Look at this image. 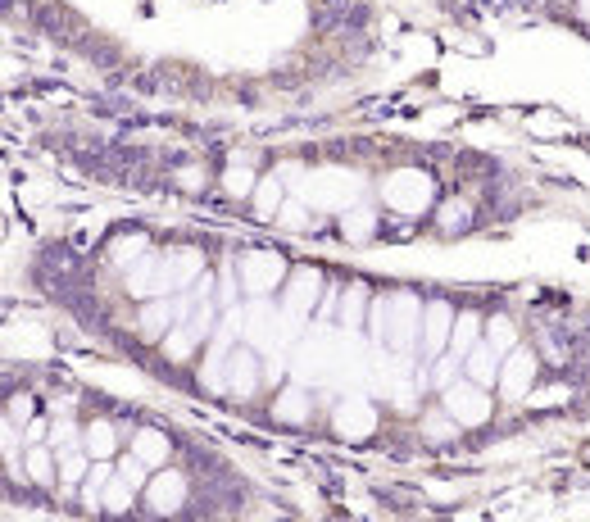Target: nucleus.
Masks as SVG:
<instances>
[{
  "label": "nucleus",
  "instance_id": "nucleus-1",
  "mask_svg": "<svg viewBox=\"0 0 590 522\" xmlns=\"http://www.w3.org/2000/svg\"><path fill=\"white\" fill-rule=\"evenodd\" d=\"M205 273V255L191 246L168 250V255H141L137 268H128V291L132 296H177L182 286H196Z\"/></svg>",
  "mask_w": 590,
  "mask_h": 522
},
{
  "label": "nucleus",
  "instance_id": "nucleus-2",
  "mask_svg": "<svg viewBox=\"0 0 590 522\" xmlns=\"http://www.w3.org/2000/svg\"><path fill=\"white\" fill-rule=\"evenodd\" d=\"M418 327H423V300L409 296V291H395V296H377L373 314H368V332L382 345L395 350H409L418 341Z\"/></svg>",
  "mask_w": 590,
  "mask_h": 522
},
{
  "label": "nucleus",
  "instance_id": "nucleus-3",
  "mask_svg": "<svg viewBox=\"0 0 590 522\" xmlns=\"http://www.w3.org/2000/svg\"><path fill=\"white\" fill-rule=\"evenodd\" d=\"M382 196H386V209L395 214H427L436 205V182L418 168H400L391 178L382 182Z\"/></svg>",
  "mask_w": 590,
  "mask_h": 522
},
{
  "label": "nucleus",
  "instance_id": "nucleus-4",
  "mask_svg": "<svg viewBox=\"0 0 590 522\" xmlns=\"http://www.w3.org/2000/svg\"><path fill=\"white\" fill-rule=\"evenodd\" d=\"M441 395H445V414H450L459 427H482L486 418H491V395H486L482 382H472V377L450 382Z\"/></svg>",
  "mask_w": 590,
  "mask_h": 522
},
{
  "label": "nucleus",
  "instance_id": "nucleus-5",
  "mask_svg": "<svg viewBox=\"0 0 590 522\" xmlns=\"http://www.w3.org/2000/svg\"><path fill=\"white\" fill-rule=\"evenodd\" d=\"M236 273H241V286H246L250 296H268V291L282 286L286 259L277 250H246V255L236 259Z\"/></svg>",
  "mask_w": 590,
  "mask_h": 522
},
{
  "label": "nucleus",
  "instance_id": "nucleus-6",
  "mask_svg": "<svg viewBox=\"0 0 590 522\" xmlns=\"http://www.w3.org/2000/svg\"><path fill=\"white\" fill-rule=\"evenodd\" d=\"M536 364H541V355H536V350H522V345H513L509 355H504L500 382H495L504 400H527L531 382H536Z\"/></svg>",
  "mask_w": 590,
  "mask_h": 522
},
{
  "label": "nucleus",
  "instance_id": "nucleus-7",
  "mask_svg": "<svg viewBox=\"0 0 590 522\" xmlns=\"http://www.w3.org/2000/svg\"><path fill=\"white\" fill-rule=\"evenodd\" d=\"M454 305L450 300H427L423 305V327H418V345H423V359H436L450 345V332H454Z\"/></svg>",
  "mask_w": 590,
  "mask_h": 522
},
{
  "label": "nucleus",
  "instance_id": "nucleus-8",
  "mask_svg": "<svg viewBox=\"0 0 590 522\" xmlns=\"http://www.w3.org/2000/svg\"><path fill=\"white\" fill-rule=\"evenodd\" d=\"M187 314H191L187 300H168V296L150 300V305L141 309V336H150V341H164V336L173 332V327L182 323Z\"/></svg>",
  "mask_w": 590,
  "mask_h": 522
},
{
  "label": "nucleus",
  "instance_id": "nucleus-9",
  "mask_svg": "<svg viewBox=\"0 0 590 522\" xmlns=\"http://www.w3.org/2000/svg\"><path fill=\"white\" fill-rule=\"evenodd\" d=\"M373 427H377V409H373V400H364V395H350V400L336 409V432H341L345 441H364Z\"/></svg>",
  "mask_w": 590,
  "mask_h": 522
},
{
  "label": "nucleus",
  "instance_id": "nucleus-10",
  "mask_svg": "<svg viewBox=\"0 0 590 522\" xmlns=\"http://www.w3.org/2000/svg\"><path fill=\"white\" fill-rule=\"evenodd\" d=\"M146 500L155 513H177L182 504H187V477L177 473V468L159 473L155 482H146Z\"/></svg>",
  "mask_w": 590,
  "mask_h": 522
},
{
  "label": "nucleus",
  "instance_id": "nucleus-11",
  "mask_svg": "<svg viewBox=\"0 0 590 522\" xmlns=\"http://www.w3.org/2000/svg\"><path fill=\"white\" fill-rule=\"evenodd\" d=\"M259 386V359L255 350H241V345H232V355H227V391L241 395V400H250Z\"/></svg>",
  "mask_w": 590,
  "mask_h": 522
},
{
  "label": "nucleus",
  "instance_id": "nucleus-12",
  "mask_svg": "<svg viewBox=\"0 0 590 522\" xmlns=\"http://www.w3.org/2000/svg\"><path fill=\"white\" fill-rule=\"evenodd\" d=\"M318 286H323V277L314 273V268H300V273L291 277V286H286V296H282V309L295 318H305L309 309H314L318 300Z\"/></svg>",
  "mask_w": 590,
  "mask_h": 522
},
{
  "label": "nucleus",
  "instance_id": "nucleus-13",
  "mask_svg": "<svg viewBox=\"0 0 590 522\" xmlns=\"http://www.w3.org/2000/svg\"><path fill=\"white\" fill-rule=\"evenodd\" d=\"M500 364H504V355L495 350L491 341H477L468 355H463V373H468L472 382H482V386H495V382H500Z\"/></svg>",
  "mask_w": 590,
  "mask_h": 522
},
{
  "label": "nucleus",
  "instance_id": "nucleus-14",
  "mask_svg": "<svg viewBox=\"0 0 590 522\" xmlns=\"http://www.w3.org/2000/svg\"><path fill=\"white\" fill-rule=\"evenodd\" d=\"M159 345H164L168 364H187V359L196 355L200 345H205V336H200V327L191 323V318H182V323H177L173 332H168V336H164V341H159Z\"/></svg>",
  "mask_w": 590,
  "mask_h": 522
},
{
  "label": "nucleus",
  "instance_id": "nucleus-15",
  "mask_svg": "<svg viewBox=\"0 0 590 522\" xmlns=\"http://www.w3.org/2000/svg\"><path fill=\"white\" fill-rule=\"evenodd\" d=\"M168 436L155 432V427H141V432H132V454H141V459L150 463V468H159V463H168Z\"/></svg>",
  "mask_w": 590,
  "mask_h": 522
},
{
  "label": "nucleus",
  "instance_id": "nucleus-16",
  "mask_svg": "<svg viewBox=\"0 0 590 522\" xmlns=\"http://www.w3.org/2000/svg\"><path fill=\"white\" fill-rule=\"evenodd\" d=\"M477 341H482V318L463 309V314L454 318V332H450V355H459V359H463Z\"/></svg>",
  "mask_w": 590,
  "mask_h": 522
},
{
  "label": "nucleus",
  "instance_id": "nucleus-17",
  "mask_svg": "<svg viewBox=\"0 0 590 522\" xmlns=\"http://www.w3.org/2000/svg\"><path fill=\"white\" fill-rule=\"evenodd\" d=\"M82 445H87V454L91 459H109V454L118 450V432H114V423H105V418H96V423L82 432Z\"/></svg>",
  "mask_w": 590,
  "mask_h": 522
},
{
  "label": "nucleus",
  "instance_id": "nucleus-18",
  "mask_svg": "<svg viewBox=\"0 0 590 522\" xmlns=\"http://www.w3.org/2000/svg\"><path fill=\"white\" fill-rule=\"evenodd\" d=\"M109 482H114V468H109V459H91V473L82 477V504H87V509H96Z\"/></svg>",
  "mask_w": 590,
  "mask_h": 522
},
{
  "label": "nucleus",
  "instance_id": "nucleus-19",
  "mask_svg": "<svg viewBox=\"0 0 590 522\" xmlns=\"http://www.w3.org/2000/svg\"><path fill=\"white\" fill-rule=\"evenodd\" d=\"M273 418H277V423H305V418H309V395L300 391V386H291L286 395H277Z\"/></svg>",
  "mask_w": 590,
  "mask_h": 522
},
{
  "label": "nucleus",
  "instance_id": "nucleus-20",
  "mask_svg": "<svg viewBox=\"0 0 590 522\" xmlns=\"http://www.w3.org/2000/svg\"><path fill=\"white\" fill-rule=\"evenodd\" d=\"M132 500H137V486L128 482V477H118L114 473V482L105 486V495H100V509H109V513H128L132 509Z\"/></svg>",
  "mask_w": 590,
  "mask_h": 522
},
{
  "label": "nucleus",
  "instance_id": "nucleus-21",
  "mask_svg": "<svg viewBox=\"0 0 590 522\" xmlns=\"http://www.w3.org/2000/svg\"><path fill=\"white\" fill-rule=\"evenodd\" d=\"M23 468H28V477L37 486H55V454H50L46 445H32L28 459H23Z\"/></svg>",
  "mask_w": 590,
  "mask_h": 522
},
{
  "label": "nucleus",
  "instance_id": "nucleus-22",
  "mask_svg": "<svg viewBox=\"0 0 590 522\" xmlns=\"http://www.w3.org/2000/svg\"><path fill=\"white\" fill-rule=\"evenodd\" d=\"M91 473V454H87V445H73V450H64V459H59V477H64V486H78L82 477Z\"/></svg>",
  "mask_w": 590,
  "mask_h": 522
},
{
  "label": "nucleus",
  "instance_id": "nucleus-23",
  "mask_svg": "<svg viewBox=\"0 0 590 522\" xmlns=\"http://www.w3.org/2000/svg\"><path fill=\"white\" fill-rule=\"evenodd\" d=\"M255 205H259V218H277V209H282V178H264L255 191Z\"/></svg>",
  "mask_w": 590,
  "mask_h": 522
},
{
  "label": "nucleus",
  "instance_id": "nucleus-24",
  "mask_svg": "<svg viewBox=\"0 0 590 522\" xmlns=\"http://www.w3.org/2000/svg\"><path fill=\"white\" fill-rule=\"evenodd\" d=\"M364 305H368V291L364 286H350V291H345V305H341V327L345 332H354V327L364 323Z\"/></svg>",
  "mask_w": 590,
  "mask_h": 522
},
{
  "label": "nucleus",
  "instance_id": "nucleus-25",
  "mask_svg": "<svg viewBox=\"0 0 590 522\" xmlns=\"http://www.w3.org/2000/svg\"><path fill=\"white\" fill-rule=\"evenodd\" d=\"M486 341L500 350V355H509L513 345H518V332H513V318H504V314H495L491 323H486Z\"/></svg>",
  "mask_w": 590,
  "mask_h": 522
},
{
  "label": "nucleus",
  "instance_id": "nucleus-26",
  "mask_svg": "<svg viewBox=\"0 0 590 522\" xmlns=\"http://www.w3.org/2000/svg\"><path fill=\"white\" fill-rule=\"evenodd\" d=\"M345 237H350V241H364V237H373V227H377V214H373V209H354V214H350V209H345Z\"/></svg>",
  "mask_w": 590,
  "mask_h": 522
},
{
  "label": "nucleus",
  "instance_id": "nucleus-27",
  "mask_svg": "<svg viewBox=\"0 0 590 522\" xmlns=\"http://www.w3.org/2000/svg\"><path fill=\"white\" fill-rule=\"evenodd\" d=\"M436 223H441L445 232H463V227H472V209L463 205V200H450V205H441Z\"/></svg>",
  "mask_w": 590,
  "mask_h": 522
},
{
  "label": "nucleus",
  "instance_id": "nucleus-28",
  "mask_svg": "<svg viewBox=\"0 0 590 522\" xmlns=\"http://www.w3.org/2000/svg\"><path fill=\"white\" fill-rule=\"evenodd\" d=\"M423 432H427V441H432V445H441V441H450V436L459 432V423H454L450 414H427Z\"/></svg>",
  "mask_w": 590,
  "mask_h": 522
},
{
  "label": "nucleus",
  "instance_id": "nucleus-29",
  "mask_svg": "<svg viewBox=\"0 0 590 522\" xmlns=\"http://www.w3.org/2000/svg\"><path fill=\"white\" fill-rule=\"evenodd\" d=\"M118 477H128V482H132V486H137V491H141V486L150 482V463L141 459V454H128V459L118 463Z\"/></svg>",
  "mask_w": 590,
  "mask_h": 522
},
{
  "label": "nucleus",
  "instance_id": "nucleus-30",
  "mask_svg": "<svg viewBox=\"0 0 590 522\" xmlns=\"http://www.w3.org/2000/svg\"><path fill=\"white\" fill-rule=\"evenodd\" d=\"M223 187H227V196H250V191H255V173H250V168H227Z\"/></svg>",
  "mask_w": 590,
  "mask_h": 522
},
{
  "label": "nucleus",
  "instance_id": "nucleus-31",
  "mask_svg": "<svg viewBox=\"0 0 590 522\" xmlns=\"http://www.w3.org/2000/svg\"><path fill=\"white\" fill-rule=\"evenodd\" d=\"M459 368H463V359H459V355H450V359H441V355H436V373H432V382L445 391L450 382H459Z\"/></svg>",
  "mask_w": 590,
  "mask_h": 522
},
{
  "label": "nucleus",
  "instance_id": "nucleus-32",
  "mask_svg": "<svg viewBox=\"0 0 590 522\" xmlns=\"http://www.w3.org/2000/svg\"><path fill=\"white\" fill-rule=\"evenodd\" d=\"M78 423H73V418H59L55 423V436H50V445H55V450H73V445H78Z\"/></svg>",
  "mask_w": 590,
  "mask_h": 522
},
{
  "label": "nucleus",
  "instance_id": "nucleus-33",
  "mask_svg": "<svg viewBox=\"0 0 590 522\" xmlns=\"http://www.w3.org/2000/svg\"><path fill=\"white\" fill-rule=\"evenodd\" d=\"M277 223L291 227V232H305V227H309L305 205H295V200H291V205H282V209H277Z\"/></svg>",
  "mask_w": 590,
  "mask_h": 522
},
{
  "label": "nucleus",
  "instance_id": "nucleus-34",
  "mask_svg": "<svg viewBox=\"0 0 590 522\" xmlns=\"http://www.w3.org/2000/svg\"><path fill=\"white\" fill-rule=\"evenodd\" d=\"M236 282H241V273H236V268H227V273H223V291H218V305H223V309L236 305Z\"/></svg>",
  "mask_w": 590,
  "mask_h": 522
},
{
  "label": "nucleus",
  "instance_id": "nucleus-35",
  "mask_svg": "<svg viewBox=\"0 0 590 522\" xmlns=\"http://www.w3.org/2000/svg\"><path fill=\"white\" fill-rule=\"evenodd\" d=\"M10 418H14V423H28V418H32V400H28V395H19V400L10 404Z\"/></svg>",
  "mask_w": 590,
  "mask_h": 522
},
{
  "label": "nucleus",
  "instance_id": "nucleus-36",
  "mask_svg": "<svg viewBox=\"0 0 590 522\" xmlns=\"http://www.w3.org/2000/svg\"><path fill=\"white\" fill-rule=\"evenodd\" d=\"M286 373V364H282V355H273V364H268V377H273V382H277V377H282Z\"/></svg>",
  "mask_w": 590,
  "mask_h": 522
},
{
  "label": "nucleus",
  "instance_id": "nucleus-37",
  "mask_svg": "<svg viewBox=\"0 0 590 522\" xmlns=\"http://www.w3.org/2000/svg\"><path fill=\"white\" fill-rule=\"evenodd\" d=\"M41 436H46V423H32V427H28V441H32V445H37V441H41Z\"/></svg>",
  "mask_w": 590,
  "mask_h": 522
},
{
  "label": "nucleus",
  "instance_id": "nucleus-38",
  "mask_svg": "<svg viewBox=\"0 0 590 522\" xmlns=\"http://www.w3.org/2000/svg\"><path fill=\"white\" fill-rule=\"evenodd\" d=\"M577 14L581 19H590V0H577Z\"/></svg>",
  "mask_w": 590,
  "mask_h": 522
}]
</instances>
